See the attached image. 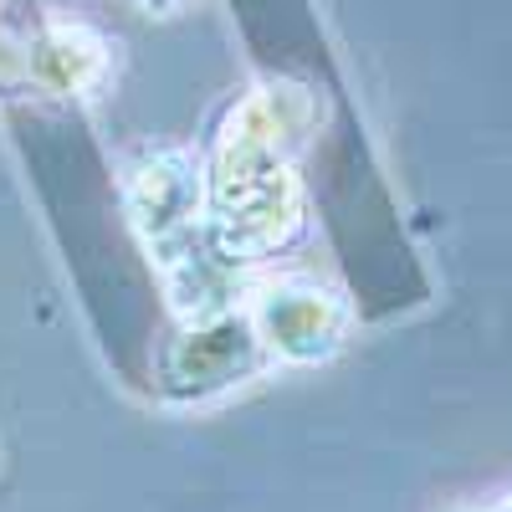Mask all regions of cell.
Segmentation results:
<instances>
[{"label": "cell", "mask_w": 512, "mask_h": 512, "mask_svg": "<svg viewBox=\"0 0 512 512\" xmlns=\"http://www.w3.org/2000/svg\"><path fill=\"white\" fill-rule=\"evenodd\" d=\"M318 292L313 287H282L272 292V303H267V333H272V344L292 349V344H318Z\"/></svg>", "instance_id": "1"}]
</instances>
